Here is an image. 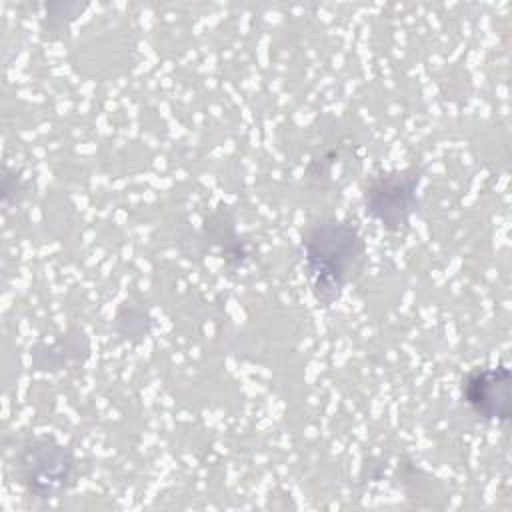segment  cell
I'll list each match as a JSON object with an SVG mask.
<instances>
[{
	"mask_svg": "<svg viewBox=\"0 0 512 512\" xmlns=\"http://www.w3.org/2000/svg\"><path fill=\"white\" fill-rule=\"evenodd\" d=\"M418 184L420 174L414 168L372 176L364 190L366 214L386 230H400L418 206Z\"/></svg>",
	"mask_w": 512,
	"mask_h": 512,
	"instance_id": "3957f363",
	"label": "cell"
},
{
	"mask_svg": "<svg viewBox=\"0 0 512 512\" xmlns=\"http://www.w3.org/2000/svg\"><path fill=\"white\" fill-rule=\"evenodd\" d=\"M20 478L26 490L40 500L58 498L74 484L76 458L54 438H28L18 454Z\"/></svg>",
	"mask_w": 512,
	"mask_h": 512,
	"instance_id": "7a4b0ae2",
	"label": "cell"
},
{
	"mask_svg": "<svg viewBox=\"0 0 512 512\" xmlns=\"http://www.w3.org/2000/svg\"><path fill=\"white\" fill-rule=\"evenodd\" d=\"M304 264L312 280L314 296L322 304L340 298L364 260V240L356 226L340 220L316 224L302 238Z\"/></svg>",
	"mask_w": 512,
	"mask_h": 512,
	"instance_id": "6da1fadb",
	"label": "cell"
},
{
	"mask_svg": "<svg viewBox=\"0 0 512 512\" xmlns=\"http://www.w3.org/2000/svg\"><path fill=\"white\" fill-rule=\"evenodd\" d=\"M462 400L488 422H508L512 410L510 370L504 364L470 370L462 380Z\"/></svg>",
	"mask_w": 512,
	"mask_h": 512,
	"instance_id": "277c9868",
	"label": "cell"
}]
</instances>
